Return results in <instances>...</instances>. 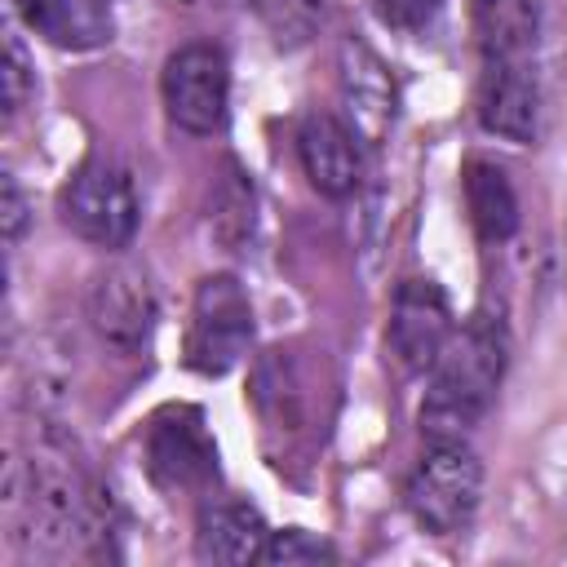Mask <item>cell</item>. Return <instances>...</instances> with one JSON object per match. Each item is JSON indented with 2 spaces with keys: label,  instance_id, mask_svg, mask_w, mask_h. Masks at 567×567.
<instances>
[{
  "label": "cell",
  "instance_id": "1",
  "mask_svg": "<svg viewBox=\"0 0 567 567\" xmlns=\"http://www.w3.org/2000/svg\"><path fill=\"white\" fill-rule=\"evenodd\" d=\"M509 363V332L496 310H474L447 350L430 368V390L421 403V434L430 443H465L487 416Z\"/></svg>",
  "mask_w": 567,
  "mask_h": 567
},
{
  "label": "cell",
  "instance_id": "2",
  "mask_svg": "<svg viewBox=\"0 0 567 567\" xmlns=\"http://www.w3.org/2000/svg\"><path fill=\"white\" fill-rule=\"evenodd\" d=\"M408 514L434 536L465 532L483 501V461L465 443H430L408 478Z\"/></svg>",
  "mask_w": 567,
  "mask_h": 567
},
{
  "label": "cell",
  "instance_id": "3",
  "mask_svg": "<svg viewBox=\"0 0 567 567\" xmlns=\"http://www.w3.org/2000/svg\"><path fill=\"white\" fill-rule=\"evenodd\" d=\"M58 208L62 221L93 248H124L137 235V217H142L133 177L111 159H84L66 177Z\"/></svg>",
  "mask_w": 567,
  "mask_h": 567
},
{
  "label": "cell",
  "instance_id": "4",
  "mask_svg": "<svg viewBox=\"0 0 567 567\" xmlns=\"http://www.w3.org/2000/svg\"><path fill=\"white\" fill-rule=\"evenodd\" d=\"M252 346V306L235 275H204L195 284L186 323V363L199 377L230 372Z\"/></svg>",
  "mask_w": 567,
  "mask_h": 567
},
{
  "label": "cell",
  "instance_id": "5",
  "mask_svg": "<svg viewBox=\"0 0 567 567\" xmlns=\"http://www.w3.org/2000/svg\"><path fill=\"white\" fill-rule=\"evenodd\" d=\"M159 93H164V111L168 120L190 133V137H208L226 124V102H230V62L217 44H182L159 75Z\"/></svg>",
  "mask_w": 567,
  "mask_h": 567
},
{
  "label": "cell",
  "instance_id": "6",
  "mask_svg": "<svg viewBox=\"0 0 567 567\" xmlns=\"http://www.w3.org/2000/svg\"><path fill=\"white\" fill-rule=\"evenodd\" d=\"M155 319H159V297H155V284L142 266L115 261L102 275H93L89 323L111 350H124V354L142 350L155 332Z\"/></svg>",
  "mask_w": 567,
  "mask_h": 567
},
{
  "label": "cell",
  "instance_id": "7",
  "mask_svg": "<svg viewBox=\"0 0 567 567\" xmlns=\"http://www.w3.org/2000/svg\"><path fill=\"white\" fill-rule=\"evenodd\" d=\"M452 306L447 292L434 279H403L394 288L390 301V328H385V346L394 354V363L408 377H421L439 363V354L452 341Z\"/></svg>",
  "mask_w": 567,
  "mask_h": 567
},
{
  "label": "cell",
  "instance_id": "8",
  "mask_svg": "<svg viewBox=\"0 0 567 567\" xmlns=\"http://www.w3.org/2000/svg\"><path fill=\"white\" fill-rule=\"evenodd\" d=\"M337 89H341L346 124L359 133V142L381 146L399 115V89L381 53L359 35H346L337 49Z\"/></svg>",
  "mask_w": 567,
  "mask_h": 567
},
{
  "label": "cell",
  "instance_id": "9",
  "mask_svg": "<svg viewBox=\"0 0 567 567\" xmlns=\"http://www.w3.org/2000/svg\"><path fill=\"white\" fill-rule=\"evenodd\" d=\"M146 470L159 487H204L217 474V447L199 408H164L146 430Z\"/></svg>",
  "mask_w": 567,
  "mask_h": 567
},
{
  "label": "cell",
  "instance_id": "10",
  "mask_svg": "<svg viewBox=\"0 0 567 567\" xmlns=\"http://www.w3.org/2000/svg\"><path fill=\"white\" fill-rule=\"evenodd\" d=\"M297 155L310 177V186L328 199H346L363 182V142L359 133L332 115V111H310L297 128Z\"/></svg>",
  "mask_w": 567,
  "mask_h": 567
},
{
  "label": "cell",
  "instance_id": "11",
  "mask_svg": "<svg viewBox=\"0 0 567 567\" xmlns=\"http://www.w3.org/2000/svg\"><path fill=\"white\" fill-rule=\"evenodd\" d=\"M478 124L505 142H536L540 133V84L532 62H483Z\"/></svg>",
  "mask_w": 567,
  "mask_h": 567
},
{
  "label": "cell",
  "instance_id": "12",
  "mask_svg": "<svg viewBox=\"0 0 567 567\" xmlns=\"http://www.w3.org/2000/svg\"><path fill=\"white\" fill-rule=\"evenodd\" d=\"M18 13L27 31L62 53H89L115 35L111 0H18Z\"/></svg>",
  "mask_w": 567,
  "mask_h": 567
},
{
  "label": "cell",
  "instance_id": "13",
  "mask_svg": "<svg viewBox=\"0 0 567 567\" xmlns=\"http://www.w3.org/2000/svg\"><path fill=\"white\" fill-rule=\"evenodd\" d=\"M266 518L248 501H213L199 509L195 554L204 563H257L266 549Z\"/></svg>",
  "mask_w": 567,
  "mask_h": 567
},
{
  "label": "cell",
  "instance_id": "14",
  "mask_svg": "<svg viewBox=\"0 0 567 567\" xmlns=\"http://www.w3.org/2000/svg\"><path fill=\"white\" fill-rule=\"evenodd\" d=\"M483 62H532L540 13L536 0H470Z\"/></svg>",
  "mask_w": 567,
  "mask_h": 567
},
{
  "label": "cell",
  "instance_id": "15",
  "mask_svg": "<svg viewBox=\"0 0 567 567\" xmlns=\"http://www.w3.org/2000/svg\"><path fill=\"white\" fill-rule=\"evenodd\" d=\"M465 208H470L478 239H487V244H505L518 230V195H514L505 168H496L487 159L465 164Z\"/></svg>",
  "mask_w": 567,
  "mask_h": 567
},
{
  "label": "cell",
  "instance_id": "16",
  "mask_svg": "<svg viewBox=\"0 0 567 567\" xmlns=\"http://www.w3.org/2000/svg\"><path fill=\"white\" fill-rule=\"evenodd\" d=\"M208 230L217 235V244L226 252H239L252 230H257V190L248 182V173L226 159L221 164V177L213 186V199H208Z\"/></svg>",
  "mask_w": 567,
  "mask_h": 567
},
{
  "label": "cell",
  "instance_id": "17",
  "mask_svg": "<svg viewBox=\"0 0 567 567\" xmlns=\"http://www.w3.org/2000/svg\"><path fill=\"white\" fill-rule=\"evenodd\" d=\"M257 18L275 49H301L328 27V0H257Z\"/></svg>",
  "mask_w": 567,
  "mask_h": 567
},
{
  "label": "cell",
  "instance_id": "18",
  "mask_svg": "<svg viewBox=\"0 0 567 567\" xmlns=\"http://www.w3.org/2000/svg\"><path fill=\"white\" fill-rule=\"evenodd\" d=\"M332 558H337V549L301 527L270 532L266 549H261V563H270V567H306V563H332Z\"/></svg>",
  "mask_w": 567,
  "mask_h": 567
},
{
  "label": "cell",
  "instance_id": "19",
  "mask_svg": "<svg viewBox=\"0 0 567 567\" xmlns=\"http://www.w3.org/2000/svg\"><path fill=\"white\" fill-rule=\"evenodd\" d=\"M31 97H35V66L27 58L22 35L9 31V40H4V120H13Z\"/></svg>",
  "mask_w": 567,
  "mask_h": 567
},
{
  "label": "cell",
  "instance_id": "20",
  "mask_svg": "<svg viewBox=\"0 0 567 567\" xmlns=\"http://www.w3.org/2000/svg\"><path fill=\"white\" fill-rule=\"evenodd\" d=\"M447 0H372V13L381 27L399 31V35H421L439 22Z\"/></svg>",
  "mask_w": 567,
  "mask_h": 567
},
{
  "label": "cell",
  "instance_id": "21",
  "mask_svg": "<svg viewBox=\"0 0 567 567\" xmlns=\"http://www.w3.org/2000/svg\"><path fill=\"white\" fill-rule=\"evenodd\" d=\"M0 221H4V239L18 244L22 230H27V199H22L18 182H13V173H4V208H0Z\"/></svg>",
  "mask_w": 567,
  "mask_h": 567
}]
</instances>
